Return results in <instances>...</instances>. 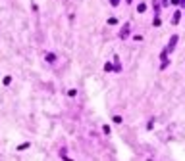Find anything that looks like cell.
Instances as JSON below:
<instances>
[{"mask_svg": "<svg viewBox=\"0 0 185 161\" xmlns=\"http://www.w3.org/2000/svg\"><path fill=\"white\" fill-rule=\"evenodd\" d=\"M176 42H177V37L174 35V37L170 38V44H168V48H166V50H174V46H176Z\"/></svg>", "mask_w": 185, "mask_h": 161, "instance_id": "1", "label": "cell"}, {"mask_svg": "<svg viewBox=\"0 0 185 161\" xmlns=\"http://www.w3.org/2000/svg\"><path fill=\"white\" fill-rule=\"evenodd\" d=\"M179 17H181V14H179V12H176V14H174V19H172V21H174V25L179 21Z\"/></svg>", "mask_w": 185, "mask_h": 161, "instance_id": "2", "label": "cell"}, {"mask_svg": "<svg viewBox=\"0 0 185 161\" xmlns=\"http://www.w3.org/2000/svg\"><path fill=\"white\" fill-rule=\"evenodd\" d=\"M137 10H139V12H145V10H147V6H145V4H139Z\"/></svg>", "mask_w": 185, "mask_h": 161, "instance_id": "3", "label": "cell"}, {"mask_svg": "<svg viewBox=\"0 0 185 161\" xmlns=\"http://www.w3.org/2000/svg\"><path fill=\"white\" fill-rule=\"evenodd\" d=\"M110 2H112V6H118V4H120V0H110Z\"/></svg>", "mask_w": 185, "mask_h": 161, "instance_id": "4", "label": "cell"}, {"mask_svg": "<svg viewBox=\"0 0 185 161\" xmlns=\"http://www.w3.org/2000/svg\"><path fill=\"white\" fill-rule=\"evenodd\" d=\"M172 4H179V0H172Z\"/></svg>", "mask_w": 185, "mask_h": 161, "instance_id": "5", "label": "cell"}, {"mask_svg": "<svg viewBox=\"0 0 185 161\" xmlns=\"http://www.w3.org/2000/svg\"><path fill=\"white\" fill-rule=\"evenodd\" d=\"M127 2H131V0H127Z\"/></svg>", "mask_w": 185, "mask_h": 161, "instance_id": "6", "label": "cell"}]
</instances>
